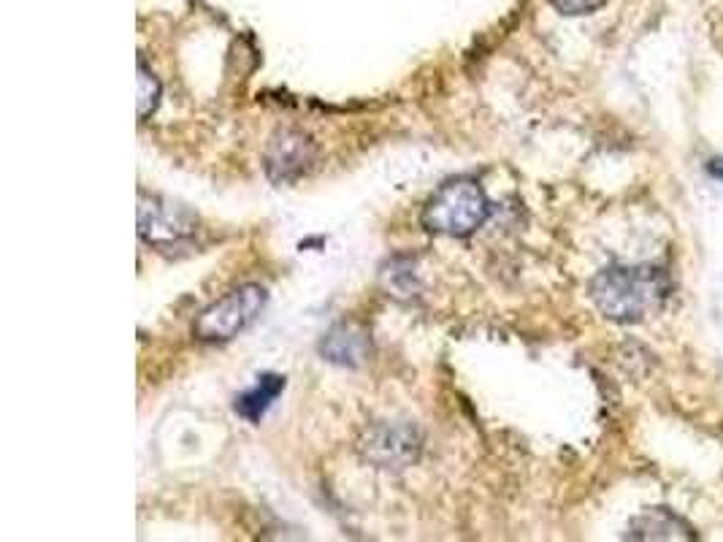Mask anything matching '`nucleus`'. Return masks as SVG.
I'll return each mask as SVG.
<instances>
[{
    "label": "nucleus",
    "mask_w": 723,
    "mask_h": 542,
    "mask_svg": "<svg viewBox=\"0 0 723 542\" xmlns=\"http://www.w3.org/2000/svg\"><path fill=\"white\" fill-rule=\"evenodd\" d=\"M591 301L613 323H642L656 315L672 291V280L656 263H613L591 280Z\"/></svg>",
    "instance_id": "1"
},
{
    "label": "nucleus",
    "mask_w": 723,
    "mask_h": 542,
    "mask_svg": "<svg viewBox=\"0 0 723 542\" xmlns=\"http://www.w3.org/2000/svg\"><path fill=\"white\" fill-rule=\"evenodd\" d=\"M491 201L474 180H453L431 195L423 207V225L442 237H469L485 225Z\"/></svg>",
    "instance_id": "2"
},
{
    "label": "nucleus",
    "mask_w": 723,
    "mask_h": 542,
    "mask_svg": "<svg viewBox=\"0 0 723 542\" xmlns=\"http://www.w3.org/2000/svg\"><path fill=\"white\" fill-rule=\"evenodd\" d=\"M269 304V293L261 285H241L222 295L212 307L201 312L193 323V334L201 342H228L250 329Z\"/></svg>",
    "instance_id": "3"
},
{
    "label": "nucleus",
    "mask_w": 723,
    "mask_h": 542,
    "mask_svg": "<svg viewBox=\"0 0 723 542\" xmlns=\"http://www.w3.org/2000/svg\"><path fill=\"white\" fill-rule=\"evenodd\" d=\"M420 448H423V436H420L418 426L399 421L374 423L363 431L361 442H358V451L369 464L393 472L415 464Z\"/></svg>",
    "instance_id": "4"
},
{
    "label": "nucleus",
    "mask_w": 723,
    "mask_h": 542,
    "mask_svg": "<svg viewBox=\"0 0 723 542\" xmlns=\"http://www.w3.org/2000/svg\"><path fill=\"white\" fill-rule=\"evenodd\" d=\"M198 218L182 203H174L163 195L139 193V237L152 248H169L195 233Z\"/></svg>",
    "instance_id": "5"
},
{
    "label": "nucleus",
    "mask_w": 723,
    "mask_h": 542,
    "mask_svg": "<svg viewBox=\"0 0 723 542\" xmlns=\"http://www.w3.org/2000/svg\"><path fill=\"white\" fill-rule=\"evenodd\" d=\"M265 174L271 182L285 184L299 180L301 174L314 163V144L312 139L299 131H280L271 136L265 147Z\"/></svg>",
    "instance_id": "6"
},
{
    "label": "nucleus",
    "mask_w": 723,
    "mask_h": 542,
    "mask_svg": "<svg viewBox=\"0 0 723 542\" xmlns=\"http://www.w3.org/2000/svg\"><path fill=\"white\" fill-rule=\"evenodd\" d=\"M320 353L325 361L339 363V367H361L372 353V342H369L366 331L352 329V325H337L320 342Z\"/></svg>",
    "instance_id": "7"
},
{
    "label": "nucleus",
    "mask_w": 723,
    "mask_h": 542,
    "mask_svg": "<svg viewBox=\"0 0 723 542\" xmlns=\"http://www.w3.org/2000/svg\"><path fill=\"white\" fill-rule=\"evenodd\" d=\"M629 540H696L691 523H685L670 508H651L632 521Z\"/></svg>",
    "instance_id": "8"
},
{
    "label": "nucleus",
    "mask_w": 723,
    "mask_h": 542,
    "mask_svg": "<svg viewBox=\"0 0 723 542\" xmlns=\"http://www.w3.org/2000/svg\"><path fill=\"white\" fill-rule=\"evenodd\" d=\"M282 391H285V378H282V374H261L255 385L247 388L244 393H239L233 410H237L244 421L258 423L265 412L271 410V404L277 402V397H280Z\"/></svg>",
    "instance_id": "9"
},
{
    "label": "nucleus",
    "mask_w": 723,
    "mask_h": 542,
    "mask_svg": "<svg viewBox=\"0 0 723 542\" xmlns=\"http://www.w3.org/2000/svg\"><path fill=\"white\" fill-rule=\"evenodd\" d=\"M160 92H163V88H160L158 77H154V73L150 71V66L139 58V120L141 122H144L147 117L158 109Z\"/></svg>",
    "instance_id": "10"
},
{
    "label": "nucleus",
    "mask_w": 723,
    "mask_h": 542,
    "mask_svg": "<svg viewBox=\"0 0 723 542\" xmlns=\"http://www.w3.org/2000/svg\"><path fill=\"white\" fill-rule=\"evenodd\" d=\"M553 9L564 17H583V14H593L602 6H607V0H550Z\"/></svg>",
    "instance_id": "11"
},
{
    "label": "nucleus",
    "mask_w": 723,
    "mask_h": 542,
    "mask_svg": "<svg viewBox=\"0 0 723 542\" xmlns=\"http://www.w3.org/2000/svg\"><path fill=\"white\" fill-rule=\"evenodd\" d=\"M707 171L715 177V180H723V158H715L707 163Z\"/></svg>",
    "instance_id": "12"
}]
</instances>
